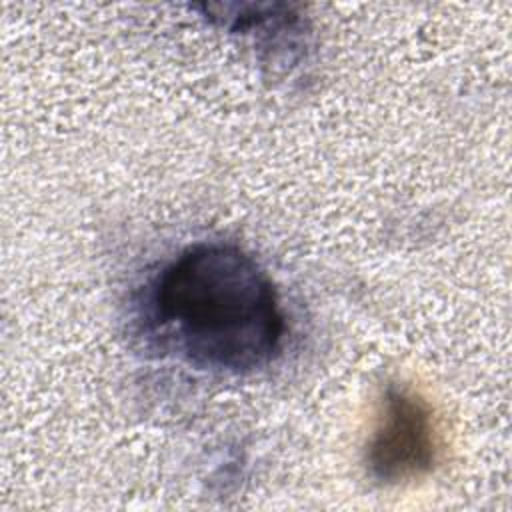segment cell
Listing matches in <instances>:
<instances>
[{"label": "cell", "instance_id": "cell-1", "mask_svg": "<svg viewBox=\"0 0 512 512\" xmlns=\"http://www.w3.org/2000/svg\"><path fill=\"white\" fill-rule=\"evenodd\" d=\"M164 342L190 366L250 374L282 350L286 320L266 270L242 248L202 242L168 262L150 292Z\"/></svg>", "mask_w": 512, "mask_h": 512}, {"label": "cell", "instance_id": "cell-2", "mask_svg": "<svg viewBox=\"0 0 512 512\" xmlns=\"http://www.w3.org/2000/svg\"><path fill=\"white\" fill-rule=\"evenodd\" d=\"M438 436L432 410L406 386H386L366 446L370 474L386 484H400L432 470Z\"/></svg>", "mask_w": 512, "mask_h": 512}]
</instances>
